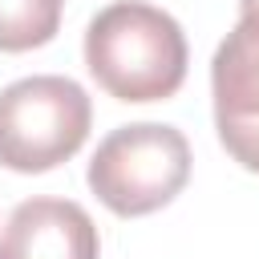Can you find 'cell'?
I'll list each match as a JSON object with an SVG mask.
<instances>
[{
  "label": "cell",
  "mask_w": 259,
  "mask_h": 259,
  "mask_svg": "<svg viewBox=\"0 0 259 259\" xmlns=\"http://www.w3.org/2000/svg\"><path fill=\"white\" fill-rule=\"evenodd\" d=\"M186 61L182 24L146 0H113L85 28V69L117 101L174 97L186 81Z\"/></svg>",
  "instance_id": "obj_1"
},
{
  "label": "cell",
  "mask_w": 259,
  "mask_h": 259,
  "mask_svg": "<svg viewBox=\"0 0 259 259\" xmlns=\"http://www.w3.org/2000/svg\"><path fill=\"white\" fill-rule=\"evenodd\" d=\"M89 190L121 219H142L170 206L190 178V142L162 121L117 125L101 138L89 162Z\"/></svg>",
  "instance_id": "obj_2"
},
{
  "label": "cell",
  "mask_w": 259,
  "mask_h": 259,
  "mask_svg": "<svg viewBox=\"0 0 259 259\" xmlns=\"http://www.w3.org/2000/svg\"><path fill=\"white\" fill-rule=\"evenodd\" d=\"M93 125L89 93L73 77L40 73L0 89V166L45 174L69 162Z\"/></svg>",
  "instance_id": "obj_3"
},
{
  "label": "cell",
  "mask_w": 259,
  "mask_h": 259,
  "mask_svg": "<svg viewBox=\"0 0 259 259\" xmlns=\"http://www.w3.org/2000/svg\"><path fill=\"white\" fill-rule=\"evenodd\" d=\"M214 130L223 150L259 174V20L239 16L210 61Z\"/></svg>",
  "instance_id": "obj_4"
},
{
  "label": "cell",
  "mask_w": 259,
  "mask_h": 259,
  "mask_svg": "<svg viewBox=\"0 0 259 259\" xmlns=\"http://www.w3.org/2000/svg\"><path fill=\"white\" fill-rule=\"evenodd\" d=\"M101 239L81 202L69 198H24L4 231L0 259H97Z\"/></svg>",
  "instance_id": "obj_5"
},
{
  "label": "cell",
  "mask_w": 259,
  "mask_h": 259,
  "mask_svg": "<svg viewBox=\"0 0 259 259\" xmlns=\"http://www.w3.org/2000/svg\"><path fill=\"white\" fill-rule=\"evenodd\" d=\"M65 0H0V53H28L57 36Z\"/></svg>",
  "instance_id": "obj_6"
},
{
  "label": "cell",
  "mask_w": 259,
  "mask_h": 259,
  "mask_svg": "<svg viewBox=\"0 0 259 259\" xmlns=\"http://www.w3.org/2000/svg\"><path fill=\"white\" fill-rule=\"evenodd\" d=\"M239 16H251V20H259V0H239Z\"/></svg>",
  "instance_id": "obj_7"
}]
</instances>
